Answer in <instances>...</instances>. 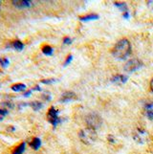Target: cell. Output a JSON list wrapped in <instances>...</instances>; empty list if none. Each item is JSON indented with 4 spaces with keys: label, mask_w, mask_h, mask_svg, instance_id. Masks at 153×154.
<instances>
[{
    "label": "cell",
    "mask_w": 153,
    "mask_h": 154,
    "mask_svg": "<svg viewBox=\"0 0 153 154\" xmlns=\"http://www.w3.org/2000/svg\"><path fill=\"white\" fill-rule=\"evenodd\" d=\"M131 52V45L127 39H121L118 41L112 50V55L118 60H124Z\"/></svg>",
    "instance_id": "6da1fadb"
},
{
    "label": "cell",
    "mask_w": 153,
    "mask_h": 154,
    "mask_svg": "<svg viewBox=\"0 0 153 154\" xmlns=\"http://www.w3.org/2000/svg\"><path fill=\"white\" fill-rule=\"evenodd\" d=\"M78 137L84 144L92 145L97 141L98 135L95 129L90 128V127H86V128H83L78 132Z\"/></svg>",
    "instance_id": "7a4b0ae2"
},
{
    "label": "cell",
    "mask_w": 153,
    "mask_h": 154,
    "mask_svg": "<svg viewBox=\"0 0 153 154\" xmlns=\"http://www.w3.org/2000/svg\"><path fill=\"white\" fill-rule=\"evenodd\" d=\"M86 123L88 125V127L93 129H96L99 127L103 124V120L101 116L98 115L97 113H90L86 116Z\"/></svg>",
    "instance_id": "3957f363"
},
{
    "label": "cell",
    "mask_w": 153,
    "mask_h": 154,
    "mask_svg": "<svg viewBox=\"0 0 153 154\" xmlns=\"http://www.w3.org/2000/svg\"><path fill=\"white\" fill-rule=\"evenodd\" d=\"M47 119L50 122V123L56 126L57 125H59L61 120L59 117V110H57L55 107H51L48 111V114H47Z\"/></svg>",
    "instance_id": "277c9868"
},
{
    "label": "cell",
    "mask_w": 153,
    "mask_h": 154,
    "mask_svg": "<svg viewBox=\"0 0 153 154\" xmlns=\"http://www.w3.org/2000/svg\"><path fill=\"white\" fill-rule=\"evenodd\" d=\"M142 65L143 64H142V62L139 60L133 58V60H130L125 63L124 70L127 72H133V71H136L137 69H139Z\"/></svg>",
    "instance_id": "5b68a950"
},
{
    "label": "cell",
    "mask_w": 153,
    "mask_h": 154,
    "mask_svg": "<svg viewBox=\"0 0 153 154\" xmlns=\"http://www.w3.org/2000/svg\"><path fill=\"white\" fill-rule=\"evenodd\" d=\"M133 137H134V140L137 143H139V144H144V143H145L147 141V139H148V134H147L146 131L144 129H138L134 133Z\"/></svg>",
    "instance_id": "8992f818"
},
{
    "label": "cell",
    "mask_w": 153,
    "mask_h": 154,
    "mask_svg": "<svg viewBox=\"0 0 153 154\" xmlns=\"http://www.w3.org/2000/svg\"><path fill=\"white\" fill-rule=\"evenodd\" d=\"M13 5L18 9H25L32 6V2L29 0H14Z\"/></svg>",
    "instance_id": "52a82bcc"
},
{
    "label": "cell",
    "mask_w": 153,
    "mask_h": 154,
    "mask_svg": "<svg viewBox=\"0 0 153 154\" xmlns=\"http://www.w3.org/2000/svg\"><path fill=\"white\" fill-rule=\"evenodd\" d=\"M144 112L147 119L153 120V103H148L145 105Z\"/></svg>",
    "instance_id": "ba28073f"
},
{
    "label": "cell",
    "mask_w": 153,
    "mask_h": 154,
    "mask_svg": "<svg viewBox=\"0 0 153 154\" xmlns=\"http://www.w3.org/2000/svg\"><path fill=\"white\" fill-rule=\"evenodd\" d=\"M77 99L75 93L73 92H65L61 95V98H60V102L61 103H67V102H70V100H73Z\"/></svg>",
    "instance_id": "9c48e42d"
},
{
    "label": "cell",
    "mask_w": 153,
    "mask_h": 154,
    "mask_svg": "<svg viewBox=\"0 0 153 154\" xmlns=\"http://www.w3.org/2000/svg\"><path fill=\"white\" fill-rule=\"evenodd\" d=\"M8 47H12V48L17 50V51H22L24 49V44L20 40H14L11 44H9Z\"/></svg>",
    "instance_id": "30bf717a"
},
{
    "label": "cell",
    "mask_w": 153,
    "mask_h": 154,
    "mask_svg": "<svg viewBox=\"0 0 153 154\" xmlns=\"http://www.w3.org/2000/svg\"><path fill=\"white\" fill-rule=\"evenodd\" d=\"M126 79H127V78L123 75H117L111 79V82L114 83H117V84H123L126 82Z\"/></svg>",
    "instance_id": "8fae6325"
},
{
    "label": "cell",
    "mask_w": 153,
    "mask_h": 154,
    "mask_svg": "<svg viewBox=\"0 0 153 154\" xmlns=\"http://www.w3.org/2000/svg\"><path fill=\"white\" fill-rule=\"evenodd\" d=\"M30 146L34 148L35 150H38L41 146V141L39 138H34L32 142L30 143Z\"/></svg>",
    "instance_id": "7c38bea8"
},
{
    "label": "cell",
    "mask_w": 153,
    "mask_h": 154,
    "mask_svg": "<svg viewBox=\"0 0 153 154\" xmlns=\"http://www.w3.org/2000/svg\"><path fill=\"white\" fill-rule=\"evenodd\" d=\"M25 146H26V143H21L19 146H17L14 149L13 154H22L25 151Z\"/></svg>",
    "instance_id": "4fadbf2b"
},
{
    "label": "cell",
    "mask_w": 153,
    "mask_h": 154,
    "mask_svg": "<svg viewBox=\"0 0 153 154\" xmlns=\"http://www.w3.org/2000/svg\"><path fill=\"white\" fill-rule=\"evenodd\" d=\"M25 89H26V85L23 83H17V84H14L12 86V90L14 92H20V91H23Z\"/></svg>",
    "instance_id": "5bb4252c"
},
{
    "label": "cell",
    "mask_w": 153,
    "mask_h": 154,
    "mask_svg": "<svg viewBox=\"0 0 153 154\" xmlns=\"http://www.w3.org/2000/svg\"><path fill=\"white\" fill-rule=\"evenodd\" d=\"M42 53H43V54L46 55V56H52L53 53H54V49H53L51 46L46 45V46L43 47V48H42Z\"/></svg>",
    "instance_id": "9a60e30c"
},
{
    "label": "cell",
    "mask_w": 153,
    "mask_h": 154,
    "mask_svg": "<svg viewBox=\"0 0 153 154\" xmlns=\"http://www.w3.org/2000/svg\"><path fill=\"white\" fill-rule=\"evenodd\" d=\"M30 105L32 106V108H33L34 110H39L40 108H42V106H43V104H42L40 102H38V100H34V102H32L30 103Z\"/></svg>",
    "instance_id": "2e32d148"
},
{
    "label": "cell",
    "mask_w": 153,
    "mask_h": 154,
    "mask_svg": "<svg viewBox=\"0 0 153 154\" xmlns=\"http://www.w3.org/2000/svg\"><path fill=\"white\" fill-rule=\"evenodd\" d=\"M98 17H98V14H88V15H85V17H81V20L87 21V20L97 19Z\"/></svg>",
    "instance_id": "e0dca14e"
},
{
    "label": "cell",
    "mask_w": 153,
    "mask_h": 154,
    "mask_svg": "<svg viewBox=\"0 0 153 154\" xmlns=\"http://www.w3.org/2000/svg\"><path fill=\"white\" fill-rule=\"evenodd\" d=\"M9 60L8 58H0V65H1L3 68H6L9 65Z\"/></svg>",
    "instance_id": "ac0fdd59"
},
{
    "label": "cell",
    "mask_w": 153,
    "mask_h": 154,
    "mask_svg": "<svg viewBox=\"0 0 153 154\" xmlns=\"http://www.w3.org/2000/svg\"><path fill=\"white\" fill-rule=\"evenodd\" d=\"M7 115H8V110H6V109H0V122H1Z\"/></svg>",
    "instance_id": "d6986e66"
},
{
    "label": "cell",
    "mask_w": 153,
    "mask_h": 154,
    "mask_svg": "<svg viewBox=\"0 0 153 154\" xmlns=\"http://www.w3.org/2000/svg\"><path fill=\"white\" fill-rule=\"evenodd\" d=\"M115 6L119 7L122 11H124V12H126V6H125L124 3H115Z\"/></svg>",
    "instance_id": "ffe728a7"
},
{
    "label": "cell",
    "mask_w": 153,
    "mask_h": 154,
    "mask_svg": "<svg viewBox=\"0 0 153 154\" xmlns=\"http://www.w3.org/2000/svg\"><path fill=\"white\" fill-rule=\"evenodd\" d=\"M56 82V79H43V81H41L42 83H44V84H50V83H53V82Z\"/></svg>",
    "instance_id": "44dd1931"
},
{
    "label": "cell",
    "mask_w": 153,
    "mask_h": 154,
    "mask_svg": "<svg viewBox=\"0 0 153 154\" xmlns=\"http://www.w3.org/2000/svg\"><path fill=\"white\" fill-rule=\"evenodd\" d=\"M73 60V57H72V55H69L67 57V58H66V60H65V62H64V66H66V65H68L69 63L71 62V60Z\"/></svg>",
    "instance_id": "7402d4cb"
},
{
    "label": "cell",
    "mask_w": 153,
    "mask_h": 154,
    "mask_svg": "<svg viewBox=\"0 0 153 154\" xmlns=\"http://www.w3.org/2000/svg\"><path fill=\"white\" fill-rule=\"evenodd\" d=\"M71 42H72V39L69 38H63V43H64V44H71Z\"/></svg>",
    "instance_id": "603a6c76"
},
{
    "label": "cell",
    "mask_w": 153,
    "mask_h": 154,
    "mask_svg": "<svg viewBox=\"0 0 153 154\" xmlns=\"http://www.w3.org/2000/svg\"><path fill=\"white\" fill-rule=\"evenodd\" d=\"M42 97H43V99H45L46 100H49L51 99V96H50V94H49V93H47L46 95H43Z\"/></svg>",
    "instance_id": "cb8c5ba5"
},
{
    "label": "cell",
    "mask_w": 153,
    "mask_h": 154,
    "mask_svg": "<svg viewBox=\"0 0 153 154\" xmlns=\"http://www.w3.org/2000/svg\"><path fill=\"white\" fill-rule=\"evenodd\" d=\"M32 91H33V90H29V91H27L26 93H24V97H30V96H31V94H32Z\"/></svg>",
    "instance_id": "d4e9b609"
},
{
    "label": "cell",
    "mask_w": 153,
    "mask_h": 154,
    "mask_svg": "<svg viewBox=\"0 0 153 154\" xmlns=\"http://www.w3.org/2000/svg\"><path fill=\"white\" fill-rule=\"evenodd\" d=\"M15 130V127L14 126H10L8 128V132H14Z\"/></svg>",
    "instance_id": "484cf974"
},
{
    "label": "cell",
    "mask_w": 153,
    "mask_h": 154,
    "mask_svg": "<svg viewBox=\"0 0 153 154\" xmlns=\"http://www.w3.org/2000/svg\"><path fill=\"white\" fill-rule=\"evenodd\" d=\"M147 4H148V7L153 11V1H148V3H147Z\"/></svg>",
    "instance_id": "4316f807"
},
{
    "label": "cell",
    "mask_w": 153,
    "mask_h": 154,
    "mask_svg": "<svg viewBox=\"0 0 153 154\" xmlns=\"http://www.w3.org/2000/svg\"><path fill=\"white\" fill-rule=\"evenodd\" d=\"M150 89H151V91L153 92V79H151V82H150Z\"/></svg>",
    "instance_id": "83f0119b"
},
{
    "label": "cell",
    "mask_w": 153,
    "mask_h": 154,
    "mask_svg": "<svg viewBox=\"0 0 153 154\" xmlns=\"http://www.w3.org/2000/svg\"><path fill=\"white\" fill-rule=\"evenodd\" d=\"M124 17L125 18H128V17H129V14H128V13H127V12H125V14H124Z\"/></svg>",
    "instance_id": "f1b7e54d"
}]
</instances>
